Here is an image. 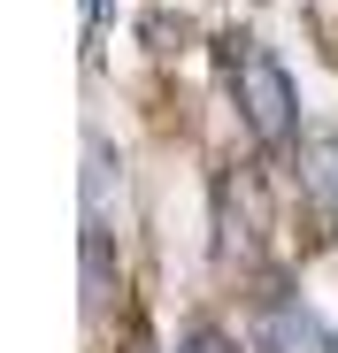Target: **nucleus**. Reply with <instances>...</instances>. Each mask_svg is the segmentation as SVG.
Returning <instances> with one entry per match:
<instances>
[{"label":"nucleus","mask_w":338,"mask_h":353,"mask_svg":"<svg viewBox=\"0 0 338 353\" xmlns=\"http://www.w3.org/2000/svg\"><path fill=\"white\" fill-rule=\"evenodd\" d=\"M215 70H223V85H231L239 123L254 131V146H269V154H292L300 146V85L285 77V62H277L254 31L223 39L215 46Z\"/></svg>","instance_id":"obj_1"},{"label":"nucleus","mask_w":338,"mask_h":353,"mask_svg":"<svg viewBox=\"0 0 338 353\" xmlns=\"http://www.w3.org/2000/svg\"><path fill=\"white\" fill-rule=\"evenodd\" d=\"M100 31H108V0H85V54L100 46Z\"/></svg>","instance_id":"obj_5"},{"label":"nucleus","mask_w":338,"mask_h":353,"mask_svg":"<svg viewBox=\"0 0 338 353\" xmlns=\"http://www.w3.org/2000/svg\"><path fill=\"white\" fill-rule=\"evenodd\" d=\"M177 353H239V338H231V330H215V323H200V330H185Z\"/></svg>","instance_id":"obj_4"},{"label":"nucleus","mask_w":338,"mask_h":353,"mask_svg":"<svg viewBox=\"0 0 338 353\" xmlns=\"http://www.w3.org/2000/svg\"><path fill=\"white\" fill-rule=\"evenodd\" d=\"M300 161H308V192H315V208L338 223V139H308Z\"/></svg>","instance_id":"obj_3"},{"label":"nucleus","mask_w":338,"mask_h":353,"mask_svg":"<svg viewBox=\"0 0 338 353\" xmlns=\"http://www.w3.org/2000/svg\"><path fill=\"white\" fill-rule=\"evenodd\" d=\"M269 353H330V338H323V323H315L308 307L277 300V307H269Z\"/></svg>","instance_id":"obj_2"}]
</instances>
